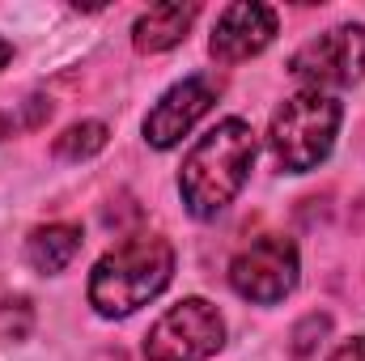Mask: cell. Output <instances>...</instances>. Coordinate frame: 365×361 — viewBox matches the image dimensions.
Instances as JSON below:
<instances>
[{
  "label": "cell",
  "mask_w": 365,
  "mask_h": 361,
  "mask_svg": "<svg viewBox=\"0 0 365 361\" xmlns=\"http://www.w3.org/2000/svg\"><path fill=\"white\" fill-rule=\"evenodd\" d=\"M175 276V247L158 234H132L110 247L90 276V306L106 319H123L153 302Z\"/></svg>",
  "instance_id": "cell-1"
},
{
  "label": "cell",
  "mask_w": 365,
  "mask_h": 361,
  "mask_svg": "<svg viewBox=\"0 0 365 361\" xmlns=\"http://www.w3.org/2000/svg\"><path fill=\"white\" fill-rule=\"evenodd\" d=\"M255 162V132L242 119H221L182 162L179 191L191 217H217L225 204H234V195L242 191V183L251 175Z\"/></svg>",
  "instance_id": "cell-2"
},
{
  "label": "cell",
  "mask_w": 365,
  "mask_h": 361,
  "mask_svg": "<svg viewBox=\"0 0 365 361\" xmlns=\"http://www.w3.org/2000/svg\"><path fill=\"white\" fill-rule=\"evenodd\" d=\"M336 128H340V102L336 98H327L319 90L293 93L272 115V132H268L276 166L289 171V175L314 171L331 153Z\"/></svg>",
  "instance_id": "cell-3"
},
{
  "label": "cell",
  "mask_w": 365,
  "mask_h": 361,
  "mask_svg": "<svg viewBox=\"0 0 365 361\" xmlns=\"http://www.w3.org/2000/svg\"><path fill=\"white\" fill-rule=\"evenodd\" d=\"M225 340V323L212 302L187 298L170 306L145 336V357L149 361H208Z\"/></svg>",
  "instance_id": "cell-4"
},
{
  "label": "cell",
  "mask_w": 365,
  "mask_h": 361,
  "mask_svg": "<svg viewBox=\"0 0 365 361\" xmlns=\"http://www.w3.org/2000/svg\"><path fill=\"white\" fill-rule=\"evenodd\" d=\"M230 285L259 306H272L297 285V247L284 234H264L242 247L230 264Z\"/></svg>",
  "instance_id": "cell-5"
},
{
  "label": "cell",
  "mask_w": 365,
  "mask_h": 361,
  "mask_svg": "<svg viewBox=\"0 0 365 361\" xmlns=\"http://www.w3.org/2000/svg\"><path fill=\"white\" fill-rule=\"evenodd\" d=\"M289 73L306 86H353L365 77V26H336L293 51Z\"/></svg>",
  "instance_id": "cell-6"
},
{
  "label": "cell",
  "mask_w": 365,
  "mask_h": 361,
  "mask_svg": "<svg viewBox=\"0 0 365 361\" xmlns=\"http://www.w3.org/2000/svg\"><path fill=\"white\" fill-rule=\"evenodd\" d=\"M217 77H208V73H195V77H187L179 86H170V90L162 93V102L145 115V141L153 145V149H170V145H179L182 136L208 115V106L217 102Z\"/></svg>",
  "instance_id": "cell-7"
},
{
  "label": "cell",
  "mask_w": 365,
  "mask_h": 361,
  "mask_svg": "<svg viewBox=\"0 0 365 361\" xmlns=\"http://www.w3.org/2000/svg\"><path fill=\"white\" fill-rule=\"evenodd\" d=\"M276 34V13L268 4H230L212 26V56L221 64H242L259 56Z\"/></svg>",
  "instance_id": "cell-8"
},
{
  "label": "cell",
  "mask_w": 365,
  "mask_h": 361,
  "mask_svg": "<svg viewBox=\"0 0 365 361\" xmlns=\"http://www.w3.org/2000/svg\"><path fill=\"white\" fill-rule=\"evenodd\" d=\"M195 4H158V9H149V13H140V21H136V47L140 51H166V47H175L187 39V30H191V21H195Z\"/></svg>",
  "instance_id": "cell-9"
},
{
  "label": "cell",
  "mask_w": 365,
  "mask_h": 361,
  "mask_svg": "<svg viewBox=\"0 0 365 361\" xmlns=\"http://www.w3.org/2000/svg\"><path fill=\"white\" fill-rule=\"evenodd\" d=\"M81 243H86V238H81V225L56 221V225H43V230L30 234V243H26V260H30L38 272H64L73 260H77Z\"/></svg>",
  "instance_id": "cell-10"
},
{
  "label": "cell",
  "mask_w": 365,
  "mask_h": 361,
  "mask_svg": "<svg viewBox=\"0 0 365 361\" xmlns=\"http://www.w3.org/2000/svg\"><path fill=\"white\" fill-rule=\"evenodd\" d=\"M102 145H106V123H77L56 141V153L68 158V162H81V158L98 153Z\"/></svg>",
  "instance_id": "cell-11"
},
{
  "label": "cell",
  "mask_w": 365,
  "mask_h": 361,
  "mask_svg": "<svg viewBox=\"0 0 365 361\" xmlns=\"http://www.w3.org/2000/svg\"><path fill=\"white\" fill-rule=\"evenodd\" d=\"M331 361H365V336H357V340H349V345H340L336 349V357Z\"/></svg>",
  "instance_id": "cell-12"
},
{
  "label": "cell",
  "mask_w": 365,
  "mask_h": 361,
  "mask_svg": "<svg viewBox=\"0 0 365 361\" xmlns=\"http://www.w3.org/2000/svg\"><path fill=\"white\" fill-rule=\"evenodd\" d=\"M9 56H13V47H9V43H4V39H0V68H4V64H9Z\"/></svg>",
  "instance_id": "cell-13"
},
{
  "label": "cell",
  "mask_w": 365,
  "mask_h": 361,
  "mask_svg": "<svg viewBox=\"0 0 365 361\" xmlns=\"http://www.w3.org/2000/svg\"><path fill=\"white\" fill-rule=\"evenodd\" d=\"M0 132H4V123H0Z\"/></svg>",
  "instance_id": "cell-14"
}]
</instances>
